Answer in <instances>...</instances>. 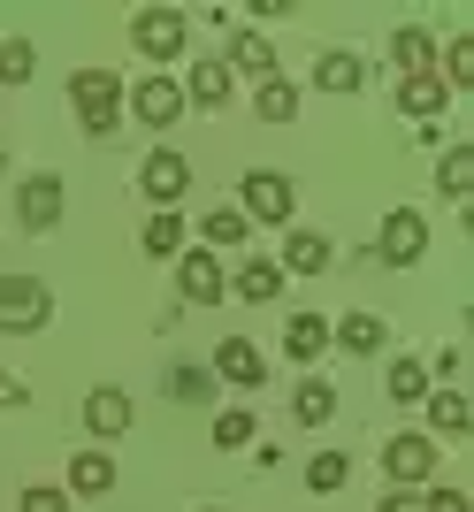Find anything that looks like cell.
Wrapping results in <instances>:
<instances>
[{"label": "cell", "mask_w": 474, "mask_h": 512, "mask_svg": "<svg viewBox=\"0 0 474 512\" xmlns=\"http://www.w3.org/2000/svg\"><path fill=\"white\" fill-rule=\"evenodd\" d=\"M69 107H77L85 138H108V130L123 123V77H115V69H77V77H69Z\"/></svg>", "instance_id": "cell-1"}, {"label": "cell", "mask_w": 474, "mask_h": 512, "mask_svg": "<svg viewBox=\"0 0 474 512\" xmlns=\"http://www.w3.org/2000/svg\"><path fill=\"white\" fill-rule=\"evenodd\" d=\"M54 321V291L39 276H0V337H39Z\"/></svg>", "instance_id": "cell-2"}, {"label": "cell", "mask_w": 474, "mask_h": 512, "mask_svg": "<svg viewBox=\"0 0 474 512\" xmlns=\"http://www.w3.org/2000/svg\"><path fill=\"white\" fill-rule=\"evenodd\" d=\"M237 214H245V222H276V230H291V214H299L291 176H276V169H245V184H237Z\"/></svg>", "instance_id": "cell-3"}, {"label": "cell", "mask_w": 474, "mask_h": 512, "mask_svg": "<svg viewBox=\"0 0 474 512\" xmlns=\"http://www.w3.org/2000/svg\"><path fill=\"white\" fill-rule=\"evenodd\" d=\"M184 39H192V16H184V8H138V16H130V46H138L153 69L176 62Z\"/></svg>", "instance_id": "cell-4"}, {"label": "cell", "mask_w": 474, "mask_h": 512, "mask_svg": "<svg viewBox=\"0 0 474 512\" xmlns=\"http://www.w3.org/2000/svg\"><path fill=\"white\" fill-rule=\"evenodd\" d=\"M123 115H138L146 130H169L176 115H184V85H176L169 69H153V77H138V85H123Z\"/></svg>", "instance_id": "cell-5"}, {"label": "cell", "mask_w": 474, "mask_h": 512, "mask_svg": "<svg viewBox=\"0 0 474 512\" xmlns=\"http://www.w3.org/2000/svg\"><path fill=\"white\" fill-rule=\"evenodd\" d=\"M383 474H390V490H429V482H436V444H429V436H413V428H406V436H390V444H383Z\"/></svg>", "instance_id": "cell-6"}, {"label": "cell", "mask_w": 474, "mask_h": 512, "mask_svg": "<svg viewBox=\"0 0 474 512\" xmlns=\"http://www.w3.org/2000/svg\"><path fill=\"white\" fill-rule=\"evenodd\" d=\"M421 253H429V222H421L413 207H390L383 237H375V260H383V268H413Z\"/></svg>", "instance_id": "cell-7"}, {"label": "cell", "mask_w": 474, "mask_h": 512, "mask_svg": "<svg viewBox=\"0 0 474 512\" xmlns=\"http://www.w3.org/2000/svg\"><path fill=\"white\" fill-rule=\"evenodd\" d=\"M138 192H146L153 207H176V199L192 192V161H184V153H169V146H153L146 161H138Z\"/></svg>", "instance_id": "cell-8"}, {"label": "cell", "mask_w": 474, "mask_h": 512, "mask_svg": "<svg viewBox=\"0 0 474 512\" xmlns=\"http://www.w3.org/2000/svg\"><path fill=\"white\" fill-rule=\"evenodd\" d=\"M176 291H184V306H222L230 299V276H222V260L199 245V253H176Z\"/></svg>", "instance_id": "cell-9"}, {"label": "cell", "mask_w": 474, "mask_h": 512, "mask_svg": "<svg viewBox=\"0 0 474 512\" xmlns=\"http://www.w3.org/2000/svg\"><path fill=\"white\" fill-rule=\"evenodd\" d=\"M16 214H23V230H31V237H46V230H54V222H62V176H23V184H16Z\"/></svg>", "instance_id": "cell-10"}, {"label": "cell", "mask_w": 474, "mask_h": 512, "mask_svg": "<svg viewBox=\"0 0 474 512\" xmlns=\"http://www.w3.org/2000/svg\"><path fill=\"white\" fill-rule=\"evenodd\" d=\"M215 375H222V383H237V390H260V383H268V360H260V344L222 337L215 344Z\"/></svg>", "instance_id": "cell-11"}, {"label": "cell", "mask_w": 474, "mask_h": 512, "mask_svg": "<svg viewBox=\"0 0 474 512\" xmlns=\"http://www.w3.org/2000/svg\"><path fill=\"white\" fill-rule=\"evenodd\" d=\"M390 62H398V77H429L436 69V31L429 23H398V31H390Z\"/></svg>", "instance_id": "cell-12"}, {"label": "cell", "mask_w": 474, "mask_h": 512, "mask_svg": "<svg viewBox=\"0 0 474 512\" xmlns=\"http://www.w3.org/2000/svg\"><path fill=\"white\" fill-rule=\"evenodd\" d=\"M314 85L337 92V100H352V92L367 85V62H360V54H345V46H329L322 62H314Z\"/></svg>", "instance_id": "cell-13"}, {"label": "cell", "mask_w": 474, "mask_h": 512, "mask_svg": "<svg viewBox=\"0 0 474 512\" xmlns=\"http://www.w3.org/2000/svg\"><path fill=\"white\" fill-rule=\"evenodd\" d=\"M421 406H429V428H436V436H467V428H474V406H467V390H459V383L429 390Z\"/></svg>", "instance_id": "cell-14"}, {"label": "cell", "mask_w": 474, "mask_h": 512, "mask_svg": "<svg viewBox=\"0 0 474 512\" xmlns=\"http://www.w3.org/2000/svg\"><path fill=\"white\" fill-rule=\"evenodd\" d=\"M276 268H283V276H322V268H329V237L322 230H291Z\"/></svg>", "instance_id": "cell-15"}, {"label": "cell", "mask_w": 474, "mask_h": 512, "mask_svg": "<svg viewBox=\"0 0 474 512\" xmlns=\"http://www.w3.org/2000/svg\"><path fill=\"white\" fill-rule=\"evenodd\" d=\"M85 428H92V436H123V428H130V390L100 383V390L85 398Z\"/></svg>", "instance_id": "cell-16"}, {"label": "cell", "mask_w": 474, "mask_h": 512, "mask_svg": "<svg viewBox=\"0 0 474 512\" xmlns=\"http://www.w3.org/2000/svg\"><path fill=\"white\" fill-rule=\"evenodd\" d=\"M108 490H115V459L100 444L77 451V459H69V497H108Z\"/></svg>", "instance_id": "cell-17"}, {"label": "cell", "mask_w": 474, "mask_h": 512, "mask_svg": "<svg viewBox=\"0 0 474 512\" xmlns=\"http://www.w3.org/2000/svg\"><path fill=\"white\" fill-rule=\"evenodd\" d=\"M383 321L375 314H345V321H329V344H337V352H352V360H367V352H383Z\"/></svg>", "instance_id": "cell-18"}, {"label": "cell", "mask_w": 474, "mask_h": 512, "mask_svg": "<svg viewBox=\"0 0 474 512\" xmlns=\"http://www.w3.org/2000/svg\"><path fill=\"white\" fill-rule=\"evenodd\" d=\"M222 69H245V77H276V39L268 31H230V62Z\"/></svg>", "instance_id": "cell-19"}, {"label": "cell", "mask_w": 474, "mask_h": 512, "mask_svg": "<svg viewBox=\"0 0 474 512\" xmlns=\"http://www.w3.org/2000/svg\"><path fill=\"white\" fill-rule=\"evenodd\" d=\"M444 100H452V92H444V77H398V107H406L413 123H436V115H444Z\"/></svg>", "instance_id": "cell-20"}, {"label": "cell", "mask_w": 474, "mask_h": 512, "mask_svg": "<svg viewBox=\"0 0 474 512\" xmlns=\"http://www.w3.org/2000/svg\"><path fill=\"white\" fill-rule=\"evenodd\" d=\"M184 107H207V115H222V107H230V69H222V62H199L192 77H184Z\"/></svg>", "instance_id": "cell-21"}, {"label": "cell", "mask_w": 474, "mask_h": 512, "mask_svg": "<svg viewBox=\"0 0 474 512\" xmlns=\"http://www.w3.org/2000/svg\"><path fill=\"white\" fill-rule=\"evenodd\" d=\"M138 245H146L153 260H176V253H184V214H176V207H153L146 230H138Z\"/></svg>", "instance_id": "cell-22"}, {"label": "cell", "mask_w": 474, "mask_h": 512, "mask_svg": "<svg viewBox=\"0 0 474 512\" xmlns=\"http://www.w3.org/2000/svg\"><path fill=\"white\" fill-rule=\"evenodd\" d=\"M283 352H291V360H322L329 352V321L322 314H291L283 321Z\"/></svg>", "instance_id": "cell-23"}, {"label": "cell", "mask_w": 474, "mask_h": 512, "mask_svg": "<svg viewBox=\"0 0 474 512\" xmlns=\"http://www.w3.org/2000/svg\"><path fill=\"white\" fill-rule=\"evenodd\" d=\"M383 390L390 398H398V406H421V398H429V360H390V375H383Z\"/></svg>", "instance_id": "cell-24"}, {"label": "cell", "mask_w": 474, "mask_h": 512, "mask_svg": "<svg viewBox=\"0 0 474 512\" xmlns=\"http://www.w3.org/2000/svg\"><path fill=\"white\" fill-rule=\"evenodd\" d=\"M329 413H337V390H329L322 375H306V383L291 390V421H306V428H322Z\"/></svg>", "instance_id": "cell-25"}, {"label": "cell", "mask_w": 474, "mask_h": 512, "mask_svg": "<svg viewBox=\"0 0 474 512\" xmlns=\"http://www.w3.org/2000/svg\"><path fill=\"white\" fill-rule=\"evenodd\" d=\"M345 482H352V459H345V451H314V459H306V490H314V497H337Z\"/></svg>", "instance_id": "cell-26"}, {"label": "cell", "mask_w": 474, "mask_h": 512, "mask_svg": "<svg viewBox=\"0 0 474 512\" xmlns=\"http://www.w3.org/2000/svg\"><path fill=\"white\" fill-rule=\"evenodd\" d=\"M253 115L260 123H291V115H299V92L283 85V77H260L253 85Z\"/></svg>", "instance_id": "cell-27"}, {"label": "cell", "mask_w": 474, "mask_h": 512, "mask_svg": "<svg viewBox=\"0 0 474 512\" xmlns=\"http://www.w3.org/2000/svg\"><path fill=\"white\" fill-rule=\"evenodd\" d=\"M199 237H207V253H230V245H245V237H253V222H245L237 207H215L207 222H199Z\"/></svg>", "instance_id": "cell-28"}, {"label": "cell", "mask_w": 474, "mask_h": 512, "mask_svg": "<svg viewBox=\"0 0 474 512\" xmlns=\"http://www.w3.org/2000/svg\"><path fill=\"white\" fill-rule=\"evenodd\" d=\"M436 192H444V199H467L474 192V146H452L444 161H436Z\"/></svg>", "instance_id": "cell-29"}, {"label": "cell", "mask_w": 474, "mask_h": 512, "mask_svg": "<svg viewBox=\"0 0 474 512\" xmlns=\"http://www.w3.org/2000/svg\"><path fill=\"white\" fill-rule=\"evenodd\" d=\"M276 291H283V268H276V260H245V268H237V299L268 306Z\"/></svg>", "instance_id": "cell-30"}, {"label": "cell", "mask_w": 474, "mask_h": 512, "mask_svg": "<svg viewBox=\"0 0 474 512\" xmlns=\"http://www.w3.org/2000/svg\"><path fill=\"white\" fill-rule=\"evenodd\" d=\"M31 69H39V46L23 39V31H8V39H0V92H8V85H23Z\"/></svg>", "instance_id": "cell-31"}, {"label": "cell", "mask_w": 474, "mask_h": 512, "mask_svg": "<svg viewBox=\"0 0 474 512\" xmlns=\"http://www.w3.org/2000/svg\"><path fill=\"white\" fill-rule=\"evenodd\" d=\"M436 62H444V92H467L474 85V39L459 31L452 46H436Z\"/></svg>", "instance_id": "cell-32"}, {"label": "cell", "mask_w": 474, "mask_h": 512, "mask_svg": "<svg viewBox=\"0 0 474 512\" xmlns=\"http://www.w3.org/2000/svg\"><path fill=\"white\" fill-rule=\"evenodd\" d=\"M215 444H222V451H245V444H253V413H245V406L215 413Z\"/></svg>", "instance_id": "cell-33"}, {"label": "cell", "mask_w": 474, "mask_h": 512, "mask_svg": "<svg viewBox=\"0 0 474 512\" xmlns=\"http://www.w3.org/2000/svg\"><path fill=\"white\" fill-rule=\"evenodd\" d=\"M169 390L184 406H199V398H215V375H207V367H169Z\"/></svg>", "instance_id": "cell-34"}, {"label": "cell", "mask_w": 474, "mask_h": 512, "mask_svg": "<svg viewBox=\"0 0 474 512\" xmlns=\"http://www.w3.org/2000/svg\"><path fill=\"white\" fill-rule=\"evenodd\" d=\"M16 512H69V490H46V482H31V490L16 497Z\"/></svg>", "instance_id": "cell-35"}, {"label": "cell", "mask_w": 474, "mask_h": 512, "mask_svg": "<svg viewBox=\"0 0 474 512\" xmlns=\"http://www.w3.org/2000/svg\"><path fill=\"white\" fill-rule=\"evenodd\" d=\"M421 512H474V497H467V490H452V482H436V490L421 497Z\"/></svg>", "instance_id": "cell-36"}, {"label": "cell", "mask_w": 474, "mask_h": 512, "mask_svg": "<svg viewBox=\"0 0 474 512\" xmlns=\"http://www.w3.org/2000/svg\"><path fill=\"white\" fill-rule=\"evenodd\" d=\"M0 406H31V390H23V375H0Z\"/></svg>", "instance_id": "cell-37"}, {"label": "cell", "mask_w": 474, "mask_h": 512, "mask_svg": "<svg viewBox=\"0 0 474 512\" xmlns=\"http://www.w3.org/2000/svg\"><path fill=\"white\" fill-rule=\"evenodd\" d=\"M375 512H421V497H413V490H390V497H383Z\"/></svg>", "instance_id": "cell-38"}, {"label": "cell", "mask_w": 474, "mask_h": 512, "mask_svg": "<svg viewBox=\"0 0 474 512\" xmlns=\"http://www.w3.org/2000/svg\"><path fill=\"white\" fill-rule=\"evenodd\" d=\"M0 169H8V146H0Z\"/></svg>", "instance_id": "cell-39"}, {"label": "cell", "mask_w": 474, "mask_h": 512, "mask_svg": "<svg viewBox=\"0 0 474 512\" xmlns=\"http://www.w3.org/2000/svg\"><path fill=\"white\" fill-rule=\"evenodd\" d=\"M199 512H222V505H199Z\"/></svg>", "instance_id": "cell-40"}, {"label": "cell", "mask_w": 474, "mask_h": 512, "mask_svg": "<svg viewBox=\"0 0 474 512\" xmlns=\"http://www.w3.org/2000/svg\"><path fill=\"white\" fill-rule=\"evenodd\" d=\"M0 100H8V92H0Z\"/></svg>", "instance_id": "cell-41"}]
</instances>
